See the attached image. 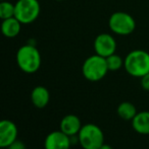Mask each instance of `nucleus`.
I'll list each match as a JSON object with an SVG mask.
<instances>
[{"label": "nucleus", "instance_id": "obj_15", "mask_svg": "<svg viewBox=\"0 0 149 149\" xmlns=\"http://www.w3.org/2000/svg\"><path fill=\"white\" fill-rule=\"evenodd\" d=\"M16 14V5L11 2L3 0L0 3V18L2 20L10 17H14Z\"/></svg>", "mask_w": 149, "mask_h": 149}, {"label": "nucleus", "instance_id": "obj_17", "mask_svg": "<svg viewBox=\"0 0 149 149\" xmlns=\"http://www.w3.org/2000/svg\"><path fill=\"white\" fill-rule=\"evenodd\" d=\"M141 86L144 90L149 91V73L145 74L144 76H142L141 78Z\"/></svg>", "mask_w": 149, "mask_h": 149}, {"label": "nucleus", "instance_id": "obj_10", "mask_svg": "<svg viewBox=\"0 0 149 149\" xmlns=\"http://www.w3.org/2000/svg\"><path fill=\"white\" fill-rule=\"evenodd\" d=\"M82 122L80 118L76 115H66L61 119L59 124L60 131H62L64 134L68 135L70 137L76 136L79 134L80 130L82 128Z\"/></svg>", "mask_w": 149, "mask_h": 149}, {"label": "nucleus", "instance_id": "obj_2", "mask_svg": "<svg viewBox=\"0 0 149 149\" xmlns=\"http://www.w3.org/2000/svg\"><path fill=\"white\" fill-rule=\"evenodd\" d=\"M124 67L129 75L141 78L149 73V53L145 50H133L126 56Z\"/></svg>", "mask_w": 149, "mask_h": 149}, {"label": "nucleus", "instance_id": "obj_20", "mask_svg": "<svg viewBox=\"0 0 149 149\" xmlns=\"http://www.w3.org/2000/svg\"><path fill=\"white\" fill-rule=\"evenodd\" d=\"M55 1H64V0H55Z\"/></svg>", "mask_w": 149, "mask_h": 149}, {"label": "nucleus", "instance_id": "obj_3", "mask_svg": "<svg viewBox=\"0 0 149 149\" xmlns=\"http://www.w3.org/2000/svg\"><path fill=\"white\" fill-rule=\"evenodd\" d=\"M108 71L109 70L106 63V58L97 54L88 57L82 65L83 76L91 82H96L103 79Z\"/></svg>", "mask_w": 149, "mask_h": 149}, {"label": "nucleus", "instance_id": "obj_7", "mask_svg": "<svg viewBox=\"0 0 149 149\" xmlns=\"http://www.w3.org/2000/svg\"><path fill=\"white\" fill-rule=\"evenodd\" d=\"M94 51L95 54L106 58L115 53L117 50V42L112 35L102 33H99L94 40Z\"/></svg>", "mask_w": 149, "mask_h": 149}, {"label": "nucleus", "instance_id": "obj_19", "mask_svg": "<svg viewBox=\"0 0 149 149\" xmlns=\"http://www.w3.org/2000/svg\"><path fill=\"white\" fill-rule=\"evenodd\" d=\"M99 149H113V148H112L110 145H108V144L104 143V144H102V145H101V147H100Z\"/></svg>", "mask_w": 149, "mask_h": 149}, {"label": "nucleus", "instance_id": "obj_4", "mask_svg": "<svg viewBox=\"0 0 149 149\" xmlns=\"http://www.w3.org/2000/svg\"><path fill=\"white\" fill-rule=\"evenodd\" d=\"M79 144L83 149H99L104 144V133L95 124H85L78 134Z\"/></svg>", "mask_w": 149, "mask_h": 149}, {"label": "nucleus", "instance_id": "obj_21", "mask_svg": "<svg viewBox=\"0 0 149 149\" xmlns=\"http://www.w3.org/2000/svg\"><path fill=\"white\" fill-rule=\"evenodd\" d=\"M1 1H3V0H1Z\"/></svg>", "mask_w": 149, "mask_h": 149}, {"label": "nucleus", "instance_id": "obj_12", "mask_svg": "<svg viewBox=\"0 0 149 149\" xmlns=\"http://www.w3.org/2000/svg\"><path fill=\"white\" fill-rule=\"evenodd\" d=\"M131 122L132 127L137 133L141 135H149V111L137 113Z\"/></svg>", "mask_w": 149, "mask_h": 149}, {"label": "nucleus", "instance_id": "obj_1", "mask_svg": "<svg viewBox=\"0 0 149 149\" xmlns=\"http://www.w3.org/2000/svg\"><path fill=\"white\" fill-rule=\"evenodd\" d=\"M16 64L25 73L33 74L41 67V54L34 45H24L16 52Z\"/></svg>", "mask_w": 149, "mask_h": 149}, {"label": "nucleus", "instance_id": "obj_16", "mask_svg": "<svg viewBox=\"0 0 149 149\" xmlns=\"http://www.w3.org/2000/svg\"><path fill=\"white\" fill-rule=\"evenodd\" d=\"M124 61L125 59L121 57L117 54H112V55L106 57V63L109 71H117L124 66Z\"/></svg>", "mask_w": 149, "mask_h": 149}, {"label": "nucleus", "instance_id": "obj_9", "mask_svg": "<svg viewBox=\"0 0 149 149\" xmlns=\"http://www.w3.org/2000/svg\"><path fill=\"white\" fill-rule=\"evenodd\" d=\"M72 139L62 131H52L44 140V149H70Z\"/></svg>", "mask_w": 149, "mask_h": 149}, {"label": "nucleus", "instance_id": "obj_14", "mask_svg": "<svg viewBox=\"0 0 149 149\" xmlns=\"http://www.w3.org/2000/svg\"><path fill=\"white\" fill-rule=\"evenodd\" d=\"M117 115L124 121H132L135 116L137 115V110L136 107L130 102H123L117 107Z\"/></svg>", "mask_w": 149, "mask_h": 149}, {"label": "nucleus", "instance_id": "obj_18", "mask_svg": "<svg viewBox=\"0 0 149 149\" xmlns=\"http://www.w3.org/2000/svg\"><path fill=\"white\" fill-rule=\"evenodd\" d=\"M7 149H26V145L24 144V142L20 141V140H16L12 144H10L7 147Z\"/></svg>", "mask_w": 149, "mask_h": 149}, {"label": "nucleus", "instance_id": "obj_5", "mask_svg": "<svg viewBox=\"0 0 149 149\" xmlns=\"http://www.w3.org/2000/svg\"><path fill=\"white\" fill-rule=\"evenodd\" d=\"M110 31L117 36H129L135 31L136 22L131 14L124 11H117L108 19Z\"/></svg>", "mask_w": 149, "mask_h": 149}, {"label": "nucleus", "instance_id": "obj_6", "mask_svg": "<svg viewBox=\"0 0 149 149\" xmlns=\"http://www.w3.org/2000/svg\"><path fill=\"white\" fill-rule=\"evenodd\" d=\"M16 5L14 17L23 24H32L39 17L41 7L38 0H18Z\"/></svg>", "mask_w": 149, "mask_h": 149}, {"label": "nucleus", "instance_id": "obj_8", "mask_svg": "<svg viewBox=\"0 0 149 149\" xmlns=\"http://www.w3.org/2000/svg\"><path fill=\"white\" fill-rule=\"evenodd\" d=\"M18 126L10 120L0 122V147L7 148L10 144L18 140Z\"/></svg>", "mask_w": 149, "mask_h": 149}, {"label": "nucleus", "instance_id": "obj_13", "mask_svg": "<svg viewBox=\"0 0 149 149\" xmlns=\"http://www.w3.org/2000/svg\"><path fill=\"white\" fill-rule=\"evenodd\" d=\"M22 22L16 17H10L7 19H3L1 22V31L6 38H16L18 36L22 30Z\"/></svg>", "mask_w": 149, "mask_h": 149}, {"label": "nucleus", "instance_id": "obj_11", "mask_svg": "<svg viewBox=\"0 0 149 149\" xmlns=\"http://www.w3.org/2000/svg\"><path fill=\"white\" fill-rule=\"evenodd\" d=\"M50 100L49 90L45 86L38 85L35 88H33L31 92V102L38 109H43L48 104Z\"/></svg>", "mask_w": 149, "mask_h": 149}]
</instances>
